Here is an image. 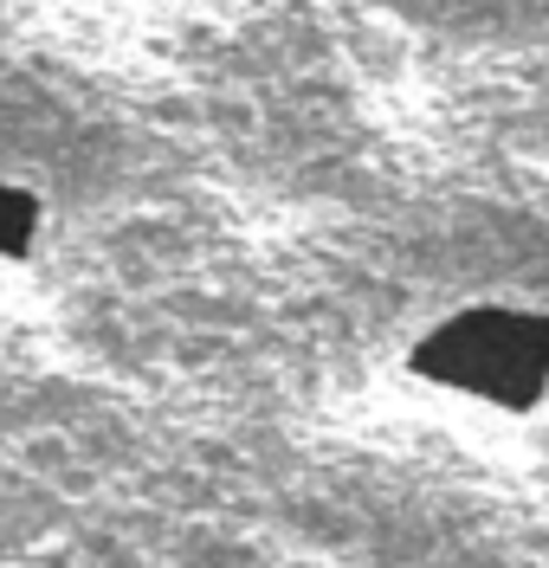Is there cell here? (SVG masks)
<instances>
[{
    "mask_svg": "<svg viewBox=\"0 0 549 568\" xmlns=\"http://www.w3.org/2000/svg\"><path fill=\"white\" fill-rule=\"evenodd\" d=\"M401 368L446 400L530 420L549 407V311L517 297L453 304L407 343Z\"/></svg>",
    "mask_w": 549,
    "mask_h": 568,
    "instance_id": "obj_1",
    "label": "cell"
},
{
    "mask_svg": "<svg viewBox=\"0 0 549 568\" xmlns=\"http://www.w3.org/2000/svg\"><path fill=\"white\" fill-rule=\"evenodd\" d=\"M45 240V194L0 175V265H27Z\"/></svg>",
    "mask_w": 549,
    "mask_h": 568,
    "instance_id": "obj_2",
    "label": "cell"
}]
</instances>
